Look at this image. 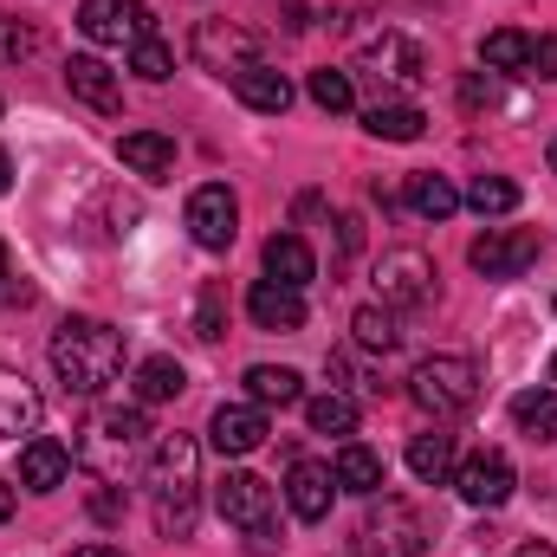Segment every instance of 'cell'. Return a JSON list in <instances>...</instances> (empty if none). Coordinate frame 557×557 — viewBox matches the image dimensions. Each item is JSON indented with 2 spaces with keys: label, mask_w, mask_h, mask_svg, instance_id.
Masks as SVG:
<instances>
[{
  "label": "cell",
  "mask_w": 557,
  "mask_h": 557,
  "mask_svg": "<svg viewBox=\"0 0 557 557\" xmlns=\"http://www.w3.org/2000/svg\"><path fill=\"white\" fill-rule=\"evenodd\" d=\"M454 486H460V499L467 506H506L512 499V486H519V473H512V460L499 454V447H480V454H467L460 467H454Z\"/></svg>",
  "instance_id": "10"
},
{
  "label": "cell",
  "mask_w": 557,
  "mask_h": 557,
  "mask_svg": "<svg viewBox=\"0 0 557 557\" xmlns=\"http://www.w3.org/2000/svg\"><path fill=\"white\" fill-rule=\"evenodd\" d=\"M65 473H72V447H65V441L33 434V441L20 447V486H26V493H52V486H65Z\"/></svg>",
  "instance_id": "15"
},
{
  "label": "cell",
  "mask_w": 557,
  "mask_h": 557,
  "mask_svg": "<svg viewBox=\"0 0 557 557\" xmlns=\"http://www.w3.org/2000/svg\"><path fill=\"white\" fill-rule=\"evenodd\" d=\"M532 72H539V78H557V33L532 39Z\"/></svg>",
  "instance_id": "38"
},
{
  "label": "cell",
  "mask_w": 557,
  "mask_h": 557,
  "mask_svg": "<svg viewBox=\"0 0 557 557\" xmlns=\"http://www.w3.org/2000/svg\"><path fill=\"white\" fill-rule=\"evenodd\" d=\"M363 131L383 137V143H416L421 131H428V111H421V104H389V98H383V104L363 111Z\"/></svg>",
  "instance_id": "25"
},
{
  "label": "cell",
  "mask_w": 557,
  "mask_h": 557,
  "mask_svg": "<svg viewBox=\"0 0 557 557\" xmlns=\"http://www.w3.org/2000/svg\"><path fill=\"white\" fill-rule=\"evenodd\" d=\"M65 85H72V98H85V104H91V111H104V117H117V104H124L117 72H111L104 59H91V52L65 59Z\"/></svg>",
  "instance_id": "17"
},
{
  "label": "cell",
  "mask_w": 557,
  "mask_h": 557,
  "mask_svg": "<svg viewBox=\"0 0 557 557\" xmlns=\"http://www.w3.org/2000/svg\"><path fill=\"white\" fill-rule=\"evenodd\" d=\"M539 253H545V234H539V227H486V234L467 247L473 273H486V278H519Z\"/></svg>",
  "instance_id": "7"
},
{
  "label": "cell",
  "mask_w": 557,
  "mask_h": 557,
  "mask_svg": "<svg viewBox=\"0 0 557 557\" xmlns=\"http://www.w3.org/2000/svg\"><path fill=\"white\" fill-rule=\"evenodd\" d=\"M267 278L273 285H292V292H305L318 278V253L305 247V234H273L267 240Z\"/></svg>",
  "instance_id": "19"
},
{
  "label": "cell",
  "mask_w": 557,
  "mask_h": 557,
  "mask_svg": "<svg viewBox=\"0 0 557 557\" xmlns=\"http://www.w3.org/2000/svg\"><path fill=\"white\" fill-rule=\"evenodd\" d=\"M467 208H473L480 221H499V214H512V208H519V182H512V175H473Z\"/></svg>",
  "instance_id": "31"
},
{
  "label": "cell",
  "mask_w": 557,
  "mask_h": 557,
  "mask_svg": "<svg viewBox=\"0 0 557 557\" xmlns=\"http://www.w3.org/2000/svg\"><path fill=\"white\" fill-rule=\"evenodd\" d=\"M149 506H156L162 539L195 532V506H201V441L195 434H162L156 441V454H149Z\"/></svg>",
  "instance_id": "2"
},
{
  "label": "cell",
  "mask_w": 557,
  "mask_h": 557,
  "mask_svg": "<svg viewBox=\"0 0 557 557\" xmlns=\"http://www.w3.org/2000/svg\"><path fill=\"white\" fill-rule=\"evenodd\" d=\"M376 298L383 305H428L434 298V260L421 247H396L376 260Z\"/></svg>",
  "instance_id": "9"
},
{
  "label": "cell",
  "mask_w": 557,
  "mask_h": 557,
  "mask_svg": "<svg viewBox=\"0 0 557 557\" xmlns=\"http://www.w3.org/2000/svg\"><path fill=\"white\" fill-rule=\"evenodd\" d=\"M188 52H195V65L214 72V78H240L247 65H267V59H260L267 39H260L253 26H234V20H201L195 39H188Z\"/></svg>",
  "instance_id": "5"
},
{
  "label": "cell",
  "mask_w": 557,
  "mask_h": 557,
  "mask_svg": "<svg viewBox=\"0 0 557 557\" xmlns=\"http://www.w3.org/2000/svg\"><path fill=\"white\" fill-rule=\"evenodd\" d=\"M337 240H344V253H357V247H363V221L344 214V221H337Z\"/></svg>",
  "instance_id": "40"
},
{
  "label": "cell",
  "mask_w": 557,
  "mask_h": 557,
  "mask_svg": "<svg viewBox=\"0 0 557 557\" xmlns=\"http://www.w3.org/2000/svg\"><path fill=\"white\" fill-rule=\"evenodd\" d=\"M143 434H149V416H143V409H104V416L85 428V460L111 480L117 467H131V454L143 447Z\"/></svg>",
  "instance_id": "6"
},
{
  "label": "cell",
  "mask_w": 557,
  "mask_h": 557,
  "mask_svg": "<svg viewBox=\"0 0 557 557\" xmlns=\"http://www.w3.org/2000/svg\"><path fill=\"white\" fill-rule=\"evenodd\" d=\"M214 506H221V519H227V525H240L247 539L273 525V486H267L260 473H247V467H234V473L214 486Z\"/></svg>",
  "instance_id": "11"
},
{
  "label": "cell",
  "mask_w": 557,
  "mask_h": 557,
  "mask_svg": "<svg viewBox=\"0 0 557 557\" xmlns=\"http://www.w3.org/2000/svg\"><path fill=\"white\" fill-rule=\"evenodd\" d=\"M46 357L72 396H104L124 376V331H111L104 318H65Z\"/></svg>",
  "instance_id": "1"
},
{
  "label": "cell",
  "mask_w": 557,
  "mask_h": 557,
  "mask_svg": "<svg viewBox=\"0 0 557 557\" xmlns=\"http://www.w3.org/2000/svg\"><path fill=\"white\" fill-rule=\"evenodd\" d=\"M357 552L363 557H421L428 552V525H421V512L409 499H396V493H370V512H363V525H357Z\"/></svg>",
  "instance_id": "4"
},
{
  "label": "cell",
  "mask_w": 557,
  "mask_h": 557,
  "mask_svg": "<svg viewBox=\"0 0 557 557\" xmlns=\"http://www.w3.org/2000/svg\"><path fill=\"white\" fill-rule=\"evenodd\" d=\"M409 473L428 480V486L454 480V434H416L409 441Z\"/></svg>",
  "instance_id": "27"
},
{
  "label": "cell",
  "mask_w": 557,
  "mask_h": 557,
  "mask_svg": "<svg viewBox=\"0 0 557 557\" xmlns=\"http://www.w3.org/2000/svg\"><path fill=\"white\" fill-rule=\"evenodd\" d=\"M331 473H337V486H350V493H363V499L389 486V467H383V454H376V447H363V441H344Z\"/></svg>",
  "instance_id": "21"
},
{
  "label": "cell",
  "mask_w": 557,
  "mask_h": 557,
  "mask_svg": "<svg viewBox=\"0 0 557 557\" xmlns=\"http://www.w3.org/2000/svg\"><path fill=\"white\" fill-rule=\"evenodd\" d=\"M7 519H13V486L0 480V525H7Z\"/></svg>",
  "instance_id": "43"
},
{
  "label": "cell",
  "mask_w": 557,
  "mask_h": 557,
  "mask_svg": "<svg viewBox=\"0 0 557 557\" xmlns=\"http://www.w3.org/2000/svg\"><path fill=\"white\" fill-rule=\"evenodd\" d=\"M409 396L434 421L467 416L480 403V363L473 357H428V363H416V376H409Z\"/></svg>",
  "instance_id": "3"
},
{
  "label": "cell",
  "mask_w": 557,
  "mask_h": 557,
  "mask_svg": "<svg viewBox=\"0 0 557 557\" xmlns=\"http://www.w3.org/2000/svg\"><path fill=\"white\" fill-rule=\"evenodd\" d=\"M409 208H416L421 221H447L460 208V188L447 175H409Z\"/></svg>",
  "instance_id": "32"
},
{
  "label": "cell",
  "mask_w": 557,
  "mask_h": 557,
  "mask_svg": "<svg viewBox=\"0 0 557 557\" xmlns=\"http://www.w3.org/2000/svg\"><path fill=\"white\" fill-rule=\"evenodd\" d=\"M0 278H7V240H0Z\"/></svg>",
  "instance_id": "46"
},
{
  "label": "cell",
  "mask_w": 557,
  "mask_h": 557,
  "mask_svg": "<svg viewBox=\"0 0 557 557\" xmlns=\"http://www.w3.org/2000/svg\"><path fill=\"white\" fill-rule=\"evenodd\" d=\"M480 59H486L493 72H532V33L499 26V33H486V39H480Z\"/></svg>",
  "instance_id": "28"
},
{
  "label": "cell",
  "mask_w": 557,
  "mask_h": 557,
  "mask_svg": "<svg viewBox=\"0 0 557 557\" xmlns=\"http://www.w3.org/2000/svg\"><path fill=\"white\" fill-rule=\"evenodd\" d=\"M117 156H124V169H137L149 182H169V169H175V143L162 137V131H124Z\"/></svg>",
  "instance_id": "23"
},
{
  "label": "cell",
  "mask_w": 557,
  "mask_h": 557,
  "mask_svg": "<svg viewBox=\"0 0 557 557\" xmlns=\"http://www.w3.org/2000/svg\"><path fill=\"white\" fill-rule=\"evenodd\" d=\"M33 52H39V26H26V20L0 13V65H26Z\"/></svg>",
  "instance_id": "37"
},
{
  "label": "cell",
  "mask_w": 557,
  "mask_h": 557,
  "mask_svg": "<svg viewBox=\"0 0 557 557\" xmlns=\"http://www.w3.org/2000/svg\"><path fill=\"white\" fill-rule=\"evenodd\" d=\"M285 26H292V33H305V26H311V13H305V0H285Z\"/></svg>",
  "instance_id": "41"
},
{
  "label": "cell",
  "mask_w": 557,
  "mask_h": 557,
  "mask_svg": "<svg viewBox=\"0 0 557 557\" xmlns=\"http://www.w3.org/2000/svg\"><path fill=\"white\" fill-rule=\"evenodd\" d=\"M552 376H557V357H552Z\"/></svg>",
  "instance_id": "48"
},
{
  "label": "cell",
  "mask_w": 557,
  "mask_h": 557,
  "mask_svg": "<svg viewBox=\"0 0 557 557\" xmlns=\"http://www.w3.org/2000/svg\"><path fill=\"white\" fill-rule=\"evenodd\" d=\"M247 311H253L260 331H305V292L273 285V278H260V285L247 292Z\"/></svg>",
  "instance_id": "18"
},
{
  "label": "cell",
  "mask_w": 557,
  "mask_h": 557,
  "mask_svg": "<svg viewBox=\"0 0 557 557\" xmlns=\"http://www.w3.org/2000/svg\"><path fill=\"white\" fill-rule=\"evenodd\" d=\"M363 65H376V78H396V85H421V78H428L421 52L403 39V33H389V26L363 39Z\"/></svg>",
  "instance_id": "16"
},
{
  "label": "cell",
  "mask_w": 557,
  "mask_h": 557,
  "mask_svg": "<svg viewBox=\"0 0 557 557\" xmlns=\"http://www.w3.org/2000/svg\"><path fill=\"white\" fill-rule=\"evenodd\" d=\"M182 389H188V370H182L175 357H143V363H137V403H143V409L175 403Z\"/></svg>",
  "instance_id": "26"
},
{
  "label": "cell",
  "mask_w": 557,
  "mask_h": 557,
  "mask_svg": "<svg viewBox=\"0 0 557 557\" xmlns=\"http://www.w3.org/2000/svg\"><path fill=\"white\" fill-rule=\"evenodd\" d=\"M331 499H337V473H331L324 460H298V467L285 473V506H292V519L324 525V519H331Z\"/></svg>",
  "instance_id": "14"
},
{
  "label": "cell",
  "mask_w": 557,
  "mask_h": 557,
  "mask_svg": "<svg viewBox=\"0 0 557 557\" xmlns=\"http://www.w3.org/2000/svg\"><path fill=\"white\" fill-rule=\"evenodd\" d=\"M267 409L260 403H221L214 421H208V441H214V454H227V460H240V454H253V447H267Z\"/></svg>",
  "instance_id": "13"
},
{
  "label": "cell",
  "mask_w": 557,
  "mask_h": 557,
  "mask_svg": "<svg viewBox=\"0 0 557 557\" xmlns=\"http://www.w3.org/2000/svg\"><path fill=\"white\" fill-rule=\"evenodd\" d=\"M131 72H137L143 85H162V78L175 72V52L149 33V39H137V46H131Z\"/></svg>",
  "instance_id": "36"
},
{
  "label": "cell",
  "mask_w": 557,
  "mask_h": 557,
  "mask_svg": "<svg viewBox=\"0 0 557 557\" xmlns=\"http://www.w3.org/2000/svg\"><path fill=\"white\" fill-rule=\"evenodd\" d=\"M13 188V162H7V149H0V195Z\"/></svg>",
  "instance_id": "45"
},
{
  "label": "cell",
  "mask_w": 557,
  "mask_h": 557,
  "mask_svg": "<svg viewBox=\"0 0 557 557\" xmlns=\"http://www.w3.org/2000/svg\"><path fill=\"white\" fill-rule=\"evenodd\" d=\"M188 234H195V247H208V253H227V247H234V234H240V201H234L227 182H201V188L188 195Z\"/></svg>",
  "instance_id": "8"
},
{
  "label": "cell",
  "mask_w": 557,
  "mask_h": 557,
  "mask_svg": "<svg viewBox=\"0 0 557 557\" xmlns=\"http://www.w3.org/2000/svg\"><path fill=\"white\" fill-rule=\"evenodd\" d=\"M91 519H98V525H117V519H124V499H117V493H91Z\"/></svg>",
  "instance_id": "39"
},
{
  "label": "cell",
  "mask_w": 557,
  "mask_h": 557,
  "mask_svg": "<svg viewBox=\"0 0 557 557\" xmlns=\"http://www.w3.org/2000/svg\"><path fill=\"white\" fill-rule=\"evenodd\" d=\"M512 557H557V545H519Z\"/></svg>",
  "instance_id": "44"
},
{
  "label": "cell",
  "mask_w": 557,
  "mask_h": 557,
  "mask_svg": "<svg viewBox=\"0 0 557 557\" xmlns=\"http://www.w3.org/2000/svg\"><path fill=\"white\" fill-rule=\"evenodd\" d=\"M72 557H124V552H117V545H78Z\"/></svg>",
  "instance_id": "42"
},
{
  "label": "cell",
  "mask_w": 557,
  "mask_h": 557,
  "mask_svg": "<svg viewBox=\"0 0 557 557\" xmlns=\"http://www.w3.org/2000/svg\"><path fill=\"white\" fill-rule=\"evenodd\" d=\"M234 98H240L247 111H260V117H278V111L292 104V78L273 72V65H247V72L234 78Z\"/></svg>",
  "instance_id": "22"
},
{
  "label": "cell",
  "mask_w": 557,
  "mask_h": 557,
  "mask_svg": "<svg viewBox=\"0 0 557 557\" xmlns=\"http://www.w3.org/2000/svg\"><path fill=\"white\" fill-rule=\"evenodd\" d=\"M512 421H519V434L552 441L557 434V389H519L512 396Z\"/></svg>",
  "instance_id": "29"
},
{
  "label": "cell",
  "mask_w": 557,
  "mask_h": 557,
  "mask_svg": "<svg viewBox=\"0 0 557 557\" xmlns=\"http://www.w3.org/2000/svg\"><path fill=\"white\" fill-rule=\"evenodd\" d=\"M552 175H557V143H552Z\"/></svg>",
  "instance_id": "47"
},
{
  "label": "cell",
  "mask_w": 557,
  "mask_h": 557,
  "mask_svg": "<svg viewBox=\"0 0 557 557\" xmlns=\"http://www.w3.org/2000/svg\"><path fill=\"white\" fill-rule=\"evenodd\" d=\"M350 331H357V344H363V350H383V357H389V350L403 344V331H396L389 305H363V311L350 318Z\"/></svg>",
  "instance_id": "34"
},
{
  "label": "cell",
  "mask_w": 557,
  "mask_h": 557,
  "mask_svg": "<svg viewBox=\"0 0 557 557\" xmlns=\"http://www.w3.org/2000/svg\"><path fill=\"white\" fill-rule=\"evenodd\" d=\"M78 26L98 46H137V39H149V7L143 0H85Z\"/></svg>",
  "instance_id": "12"
},
{
  "label": "cell",
  "mask_w": 557,
  "mask_h": 557,
  "mask_svg": "<svg viewBox=\"0 0 557 557\" xmlns=\"http://www.w3.org/2000/svg\"><path fill=\"white\" fill-rule=\"evenodd\" d=\"M305 91H311V104L331 111V117L357 111V85H350V72H337V65H318V72L305 78Z\"/></svg>",
  "instance_id": "30"
},
{
  "label": "cell",
  "mask_w": 557,
  "mask_h": 557,
  "mask_svg": "<svg viewBox=\"0 0 557 557\" xmlns=\"http://www.w3.org/2000/svg\"><path fill=\"white\" fill-rule=\"evenodd\" d=\"M247 396L260 409H292V403H305V376L285 370V363H253L247 370Z\"/></svg>",
  "instance_id": "24"
},
{
  "label": "cell",
  "mask_w": 557,
  "mask_h": 557,
  "mask_svg": "<svg viewBox=\"0 0 557 557\" xmlns=\"http://www.w3.org/2000/svg\"><path fill=\"white\" fill-rule=\"evenodd\" d=\"M195 337H208V344L227 337V285H201V298H195Z\"/></svg>",
  "instance_id": "35"
},
{
  "label": "cell",
  "mask_w": 557,
  "mask_h": 557,
  "mask_svg": "<svg viewBox=\"0 0 557 557\" xmlns=\"http://www.w3.org/2000/svg\"><path fill=\"white\" fill-rule=\"evenodd\" d=\"M39 416H46L39 389H33L20 370H7V363H0V434H33Z\"/></svg>",
  "instance_id": "20"
},
{
  "label": "cell",
  "mask_w": 557,
  "mask_h": 557,
  "mask_svg": "<svg viewBox=\"0 0 557 557\" xmlns=\"http://www.w3.org/2000/svg\"><path fill=\"white\" fill-rule=\"evenodd\" d=\"M305 421H311V434H357V403L337 396V389H324V396L305 403Z\"/></svg>",
  "instance_id": "33"
}]
</instances>
